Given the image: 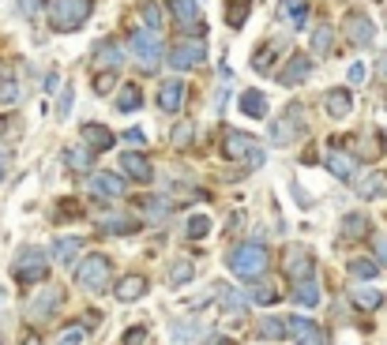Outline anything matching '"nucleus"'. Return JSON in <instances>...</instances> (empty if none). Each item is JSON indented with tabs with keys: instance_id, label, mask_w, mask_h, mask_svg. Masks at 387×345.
<instances>
[{
	"instance_id": "ddd939ff",
	"label": "nucleus",
	"mask_w": 387,
	"mask_h": 345,
	"mask_svg": "<svg viewBox=\"0 0 387 345\" xmlns=\"http://www.w3.org/2000/svg\"><path fill=\"white\" fill-rule=\"evenodd\" d=\"M121 172H124L128 180H136V184H151V180H154L151 158H147V154H136V150H124V154H121Z\"/></svg>"
},
{
	"instance_id": "393cba45",
	"label": "nucleus",
	"mask_w": 387,
	"mask_h": 345,
	"mask_svg": "<svg viewBox=\"0 0 387 345\" xmlns=\"http://www.w3.org/2000/svg\"><path fill=\"white\" fill-rule=\"evenodd\" d=\"M215 297L222 300V308L230 312V315L248 312V297H245V293H237V289H233V285H226V282H218V285H215Z\"/></svg>"
},
{
	"instance_id": "423d86ee",
	"label": "nucleus",
	"mask_w": 387,
	"mask_h": 345,
	"mask_svg": "<svg viewBox=\"0 0 387 345\" xmlns=\"http://www.w3.org/2000/svg\"><path fill=\"white\" fill-rule=\"evenodd\" d=\"M11 274H16V282L23 285H34V282H46V274H49V259H46V251H38L34 244L31 248H23L16 263H11Z\"/></svg>"
},
{
	"instance_id": "69168bd1",
	"label": "nucleus",
	"mask_w": 387,
	"mask_h": 345,
	"mask_svg": "<svg viewBox=\"0 0 387 345\" xmlns=\"http://www.w3.org/2000/svg\"><path fill=\"white\" fill-rule=\"evenodd\" d=\"M0 180H4V172H0Z\"/></svg>"
},
{
	"instance_id": "7c9ffc66",
	"label": "nucleus",
	"mask_w": 387,
	"mask_h": 345,
	"mask_svg": "<svg viewBox=\"0 0 387 345\" xmlns=\"http://www.w3.org/2000/svg\"><path fill=\"white\" fill-rule=\"evenodd\" d=\"M350 297H354V304H357L361 312H376L380 304H383V293H380V289H372V285H357Z\"/></svg>"
},
{
	"instance_id": "4be33fe9",
	"label": "nucleus",
	"mask_w": 387,
	"mask_h": 345,
	"mask_svg": "<svg viewBox=\"0 0 387 345\" xmlns=\"http://www.w3.org/2000/svg\"><path fill=\"white\" fill-rule=\"evenodd\" d=\"M79 248H83V241H79V236H57V241H53V248H49V256L57 259L60 267H72L75 256H79Z\"/></svg>"
},
{
	"instance_id": "473e14b6",
	"label": "nucleus",
	"mask_w": 387,
	"mask_h": 345,
	"mask_svg": "<svg viewBox=\"0 0 387 345\" xmlns=\"http://www.w3.org/2000/svg\"><path fill=\"white\" fill-rule=\"evenodd\" d=\"M139 19H143V26H147L151 34H162L166 11H162V4H139Z\"/></svg>"
},
{
	"instance_id": "dca6fc26",
	"label": "nucleus",
	"mask_w": 387,
	"mask_h": 345,
	"mask_svg": "<svg viewBox=\"0 0 387 345\" xmlns=\"http://www.w3.org/2000/svg\"><path fill=\"white\" fill-rule=\"evenodd\" d=\"M95 64L102 72H117L124 64V49H121V42L117 38H102V42L95 45Z\"/></svg>"
},
{
	"instance_id": "864d4df0",
	"label": "nucleus",
	"mask_w": 387,
	"mask_h": 345,
	"mask_svg": "<svg viewBox=\"0 0 387 345\" xmlns=\"http://www.w3.org/2000/svg\"><path fill=\"white\" fill-rule=\"evenodd\" d=\"M365 64H350V83H365Z\"/></svg>"
},
{
	"instance_id": "37998d69",
	"label": "nucleus",
	"mask_w": 387,
	"mask_h": 345,
	"mask_svg": "<svg viewBox=\"0 0 387 345\" xmlns=\"http://www.w3.org/2000/svg\"><path fill=\"white\" fill-rule=\"evenodd\" d=\"M192 139H196V128H192V124H177V128H173V136H169L173 150H184Z\"/></svg>"
},
{
	"instance_id": "6ab92c4d",
	"label": "nucleus",
	"mask_w": 387,
	"mask_h": 345,
	"mask_svg": "<svg viewBox=\"0 0 387 345\" xmlns=\"http://www.w3.org/2000/svg\"><path fill=\"white\" fill-rule=\"evenodd\" d=\"M90 192L102 195V199H121L128 192V184L117 177V172H95V177H90Z\"/></svg>"
},
{
	"instance_id": "13d9d810",
	"label": "nucleus",
	"mask_w": 387,
	"mask_h": 345,
	"mask_svg": "<svg viewBox=\"0 0 387 345\" xmlns=\"http://www.w3.org/2000/svg\"><path fill=\"white\" fill-rule=\"evenodd\" d=\"M23 345H42V338H38V334H26V338H23Z\"/></svg>"
},
{
	"instance_id": "e2e57ef3",
	"label": "nucleus",
	"mask_w": 387,
	"mask_h": 345,
	"mask_svg": "<svg viewBox=\"0 0 387 345\" xmlns=\"http://www.w3.org/2000/svg\"><path fill=\"white\" fill-rule=\"evenodd\" d=\"M4 128H8V121H4V116H0V136H4Z\"/></svg>"
},
{
	"instance_id": "ea45409f",
	"label": "nucleus",
	"mask_w": 387,
	"mask_h": 345,
	"mask_svg": "<svg viewBox=\"0 0 387 345\" xmlns=\"http://www.w3.org/2000/svg\"><path fill=\"white\" fill-rule=\"evenodd\" d=\"M83 218V207L75 203V199H64V203H57V210H53V221H75Z\"/></svg>"
},
{
	"instance_id": "0eeeda50",
	"label": "nucleus",
	"mask_w": 387,
	"mask_h": 345,
	"mask_svg": "<svg viewBox=\"0 0 387 345\" xmlns=\"http://www.w3.org/2000/svg\"><path fill=\"white\" fill-rule=\"evenodd\" d=\"M304 131H309V124H304V105H301V102H293L290 109L271 124V143H278V147H290V143H293V139H301Z\"/></svg>"
},
{
	"instance_id": "a211bd4d",
	"label": "nucleus",
	"mask_w": 387,
	"mask_h": 345,
	"mask_svg": "<svg viewBox=\"0 0 387 345\" xmlns=\"http://www.w3.org/2000/svg\"><path fill=\"white\" fill-rule=\"evenodd\" d=\"M147 289H151V282H147L143 274H124L121 282L113 285V293H117V300H121V304H132V300L147 297Z\"/></svg>"
},
{
	"instance_id": "72a5a7b5",
	"label": "nucleus",
	"mask_w": 387,
	"mask_h": 345,
	"mask_svg": "<svg viewBox=\"0 0 387 345\" xmlns=\"http://www.w3.org/2000/svg\"><path fill=\"white\" fill-rule=\"evenodd\" d=\"M139 105H143V90L136 83L121 87V94H117V109H121V113H136Z\"/></svg>"
},
{
	"instance_id": "a18cd8bd",
	"label": "nucleus",
	"mask_w": 387,
	"mask_h": 345,
	"mask_svg": "<svg viewBox=\"0 0 387 345\" xmlns=\"http://www.w3.org/2000/svg\"><path fill=\"white\" fill-rule=\"evenodd\" d=\"M0 102H4V105H19V102H23V94H19V83H11V79H4V83H0Z\"/></svg>"
},
{
	"instance_id": "680f3d73",
	"label": "nucleus",
	"mask_w": 387,
	"mask_h": 345,
	"mask_svg": "<svg viewBox=\"0 0 387 345\" xmlns=\"http://www.w3.org/2000/svg\"><path fill=\"white\" fill-rule=\"evenodd\" d=\"M8 162V147H0V165H4Z\"/></svg>"
},
{
	"instance_id": "4468645a",
	"label": "nucleus",
	"mask_w": 387,
	"mask_h": 345,
	"mask_svg": "<svg viewBox=\"0 0 387 345\" xmlns=\"http://www.w3.org/2000/svg\"><path fill=\"white\" fill-rule=\"evenodd\" d=\"M309 75H312V60H309V53H293V57L286 60V68L278 72V83H282V87H301Z\"/></svg>"
},
{
	"instance_id": "a878e982",
	"label": "nucleus",
	"mask_w": 387,
	"mask_h": 345,
	"mask_svg": "<svg viewBox=\"0 0 387 345\" xmlns=\"http://www.w3.org/2000/svg\"><path fill=\"white\" fill-rule=\"evenodd\" d=\"M237 105H241L245 116H256V121H263V116H267V98H263V90H245V94L237 98Z\"/></svg>"
},
{
	"instance_id": "f03ea898",
	"label": "nucleus",
	"mask_w": 387,
	"mask_h": 345,
	"mask_svg": "<svg viewBox=\"0 0 387 345\" xmlns=\"http://www.w3.org/2000/svg\"><path fill=\"white\" fill-rule=\"evenodd\" d=\"M75 285L83 289V293H90V297H102L105 289L113 285V263H110V256H87L83 263L75 267Z\"/></svg>"
},
{
	"instance_id": "9d476101",
	"label": "nucleus",
	"mask_w": 387,
	"mask_h": 345,
	"mask_svg": "<svg viewBox=\"0 0 387 345\" xmlns=\"http://www.w3.org/2000/svg\"><path fill=\"white\" fill-rule=\"evenodd\" d=\"M342 31H346V38H350L357 49H365V45H372V38H376V23H372L365 11H346Z\"/></svg>"
},
{
	"instance_id": "39448f33",
	"label": "nucleus",
	"mask_w": 387,
	"mask_h": 345,
	"mask_svg": "<svg viewBox=\"0 0 387 345\" xmlns=\"http://www.w3.org/2000/svg\"><path fill=\"white\" fill-rule=\"evenodd\" d=\"M222 158L226 162H248V165H263V150H260V143L245 136V131H226L222 136Z\"/></svg>"
},
{
	"instance_id": "9b49d317",
	"label": "nucleus",
	"mask_w": 387,
	"mask_h": 345,
	"mask_svg": "<svg viewBox=\"0 0 387 345\" xmlns=\"http://www.w3.org/2000/svg\"><path fill=\"white\" fill-rule=\"evenodd\" d=\"M60 300H64V293L57 285H42V293H38L31 304H26V319H34V323H46L53 312L60 308Z\"/></svg>"
},
{
	"instance_id": "1a4fd4ad",
	"label": "nucleus",
	"mask_w": 387,
	"mask_h": 345,
	"mask_svg": "<svg viewBox=\"0 0 387 345\" xmlns=\"http://www.w3.org/2000/svg\"><path fill=\"white\" fill-rule=\"evenodd\" d=\"M282 274H290V282H309L312 278V251L304 244H290L282 251Z\"/></svg>"
},
{
	"instance_id": "7ed1b4c3",
	"label": "nucleus",
	"mask_w": 387,
	"mask_h": 345,
	"mask_svg": "<svg viewBox=\"0 0 387 345\" xmlns=\"http://www.w3.org/2000/svg\"><path fill=\"white\" fill-rule=\"evenodd\" d=\"M90 11L95 0H49V26L57 34H72L90 19Z\"/></svg>"
},
{
	"instance_id": "c85d7f7f",
	"label": "nucleus",
	"mask_w": 387,
	"mask_h": 345,
	"mask_svg": "<svg viewBox=\"0 0 387 345\" xmlns=\"http://www.w3.org/2000/svg\"><path fill=\"white\" fill-rule=\"evenodd\" d=\"M293 304H301V308H316V304H319V282H316V278L293 285Z\"/></svg>"
},
{
	"instance_id": "8fccbe9b",
	"label": "nucleus",
	"mask_w": 387,
	"mask_h": 345,
	"mask_svg": "<svg viewBox=\"0 0 387 345\" xmlns=\"http://www.w3.org/2000/svg\"><path fill=\"white\" fill-rule=\"evenodd\" d=\"M245 19H248V8H245V4H237V8L226 11V23H230L233 31H237V26H245Z\"/></svg>"
},
{
	"instance_id": "3c124183",
	"label": "nucleus",
	"mask_w": 387,
	"mask_h": 345,
	"mask_svg": "<svg viewBox=\"0 0 387 345\" xmlns=\"http://www.w3.org/2000/svg\"><path fill=\"white\" fill-rule=\"evenodd\" d=\"M143 341H147V327H128L121 338V345H143Z\"/></svg>"
},
{
	"instance_id": "b1692460",
	"label": "nucleus",
	"mask_w": 387,
	"mask_h": 345,
	"mask_svg": "<svg viewBox=\"0 0 387 345\" xmlns=\"http://www.w3.org/2000/svg\"><path fill=\"white\" fill-rule=\"evenodd\" d=\"M83 143L98 154V150H110L113 143H117V136L105 124H83Z\"/></svg>"
},
{
	"instance_id": "cd10ccee",
	"label": "nucleus",
	"mask_w": 387,
	"mask_h": 345,
	"mask_svg": "<svg viewBox=\"0 0 387 345\" xmlns=\"http://www.w3.org/2000/svg\"><path fill=\"white\" fill-rule=\"evenodd\" d=\"M136 203V210H143L147 218H166L169 214V199L162 195H139V199H132Z\"/></svg>"
},
{
	"instance_id": "052dcab7",
	"label": "nucleus",
	"mask_w": 387,
	"mask_h": 345,
	"mask_svg": "<svg viewBox=\"0 0 387 345\" xmlns=\"http://www.w3.org/2000/svg\"><path fill=\"white\" fill-rule=\"evenodd\" d=\"M380 75L387 79V53H383V57H380Z\"/></svg>"
},
{
	"instance_id": "2eb2a0df",
	"label": "nucleus",
	"mask_w": 387,
	"mask_h": 345,
	"mask_svg": "<svg viewBox=\"0 0 387 345\" xmlns=\"http://www.w3.org/2000/svg\"><path fill=\"white\" fill-rule=\"evenodd\" d=\"M184 94H189V87H184L181 79H166V83H158V109L162 113H181Z\"/></svg>"
},
{
	"instance_id": "6e6552de",
	"label": "nucleus",
	"mask_w": 387,
	"mask_h": 345,
	"mask_svg": "<svg viewBox=\"0 0 387 345\" xmlns=\"http://www.w3.org/2000/svg\"><path fill=\"white\" fill-rule=\"evenodd\" d=\"M207 60V45H203V38H184V42H177L169 49V68H177V72H189V68H199V64Z\"/></svg>"
},
{
	"instance_id": "f3484780",
	"label": "nucleus",
	"mask_w": 387,
	"mask_h": 345,
	"mask_svg": "<svg viewBox=\"0 0 387 345\" xmlns=\"http://www.w3.org/2000/svg\"><path fill=\"white\" fill-rule=\"evenodd\" d=\"M282 49H286V38H267V42L252 53V68H256L260 75H267L271 72V64L282 57Z\"/></svg>"
},
{
	"instance_id": "603ef678",
	"label": "nucleus",
	"mask_w": 387,
	"mask_h": 345,
	"mask_svg": "<svg viewBox=\"0 0 387 345\" xmlns=\"http://www.w3.org/2000/svg\"><path fill=\"white\" fill-rule=\"evenodd\" d=\"M72 102H75L72 87H64V90H60V105H57V113H60V116H68V113H72Z\"/></svg>"
},
{
	"instance_id": "09e8293b",
	"label": "nucleus",
	"mask_w": 387,
	"mask_h": 345,
	"mask_svg": "<svg viewBox=\"0 0 387 345\" xmlns=\"http://www.w3.org/2000/svg\"><path fill=\"white\" fill-rule=\"evenodd\" d=\"M173 338H177V341H196V323L177 319V323H173Z\"/></svg>"
},
{
	"instance_id": "5701e85b",
	"label": "nucleus",
	"mask_w": 387,
	"mask_h": 345,
	"mask_svg": "<svg viewBox=\"0 0 387 345\" xmlns=\"http://www.w3.org/2000/svg\"><path fill=\"white\" fill-rule=\"evenodd\" d=\"M324 105H327V113H331V116H339V121H342V116H350V113H354V94H350L346 87H335V90H327Z\"/></svg>"
},
{
	"instance_id": "bf43d9fd",
	"label": "nucleus",
	"mask_w": 387,
	"mask_h": 345,
	"mask_svg": "<svg viewBox=\"0 0 387 345\" xmlns=\"http://www.w3.org/2000/svg\"><path fill=\"white\" fill-rule=\"evenodd\" d=\"M230 8H237V4H245V8H252V0H226Z\"/></svg>"
},
{
	"instance_id": "a19ab883",
	"label": "nucleus",
	"mask_w": 387,
	"mask_h": 345,
	"mask_svg": "<svg viewBox=\"0 0 387 345\" xmlns=\"http://www.w3.org/2000/svg\"><path fill=\"white\" fill-rule=\"evenodd\" d=\"M87 341V327L83 323H68L60 330V338H57V345H83Z\"/></svg>"
},
{
	"instance_id": "49530a36",
	"label": "nucleus",
	"mask_w": 387,
	"mask_h": 345,
	"mask_svg": "<svg viewBox=\"0 0 387 345\" xmlns=\"http://www.w3.org/2000/svg\"><path fill=\"white\" fill-rule=\"evenodd\" d=\"M117 87V72H95V94H110Z\"/></svg>"
},
{
	"instance_id": "5fc2aeb1",
	"label": "nucleus",
	"mask_w": 387,
	"mask_h": 345,
	"mask_svg": "<svg viewBox=\"0 0 387 345\" xmlns=\"http://www.w3.org/2000/svg\"><path fill=\"white\" fill-rule=\"evenodd\" d=\"M376 259L387 263V236H376Z\"/></svg>"
},
{
	"instance_id": "f8f14e48",
	"label": "nucleus",
	"mask_w": 387,
	"mask_h": 345,
	"mask_svg": "<svg viewBox=\"0 0 387 345\" xmlns=\"http://www.w3.org/2000/svg\"><path fill=\"white\" fill-rule=\"evenodd\" d=\"M286 323H290V338L297 341V345H331L327 330L316 327L312 319H304V315H290Z\"/></svg>"
},
{
	"instance_id": "f704fd0d",
	"label": "nucleus",
	"mask_w": 387,
	"mask_h": 345,
	"mask_svg": "<svg viewBox=\"0 0 387 345\" xmlns=\"http://www.w3.org/2000/svg\"><path fill=\"white\" fill-rule=\"evenodd\" d=\"M192 278H196V263H192V259H177V263L169 267V285H173V289H181L184 282H192Z\"/></svg>"
},
{
	"instance_id": "4c0bfd02",
	"label": "nucleus",
	"mask_w": 387,
	"mask_h": 345,
	"mask_svg": "<svg viewBox=\"0 0 387 345\" xmlns=\"http://www.w3.org/2000/svg\"><path fill=\"white\" fill-rule=\"evenodd\" d=\"M207 233H211V218L207 214H192L189 225H184V236H189V241H203Z\"/></svg>"
},
{
	"instance_id": "338daca9",
	"label": "nucleus",
	"mask_w": 387,
	"mask_h": 345,
	"mask_svg": "<svg viewBox=\"0 0 387 345\" xmlns=\"http://www.w3.org/2000/svg\"><path fill=\"white\" fill-rule=\"evenodd\" d=\"M0 83H4V75H0Z\"/></svg>"
},
{
	"instance_id": "c9c22d12",
	"label": "nucleus",
	"mask_w": 387,
	"mask_h": 345,
	"mask_svg": "<svg viewBox=\"0 0 387 345\" xmlns=\"http://www.w3.org/2000/svg\"><path fill=\"white\" fill-rule=\"evenodd\" d=\"M346 270H350L357 282H372V278L380 274V263L376 259H350V267H346Z\"/></svg>"
},
{
	"instance_id": "6e6d98bb",
	"label": "nucleus",
	"mask_w": 387,
	"mask_h": 345,
	"mask_svg": "<svg viewBox=\"0 0 387 345\" xmlns=\"http://www.w3.org/2000/svg\"><path fill=\"white\" fill-rule=\"evenodd\" d=\"M124 139L132 143V147H143V131H139V128H132V131H128V136H124Z\"/></svg>"
},
{
	"instance_id": "58836bf2",
	"label": "nucleus",
	"mask_w": 387,
	"mask_h": 345,
	"mask_svg": "<svg viewBox=\"0 0 387 345\" xmlns=\"http://www.w3.org/2000/svg\"><path fill=\"white\" fill-rule=\"evenodd\" d=\"M383 184H387V177H383V172H372V177H365L361 184H357V195L376 199V195H383Z\"/></svg>"
},
{
	"instance_id": "412c9836",
	"label": "nucleus",
	"mask_w": 387,
	"mask_h": 345,
	"mask_svg": "<svg viewBox=\"0 0 387 345\" xmlns=\"http://www.w3.org/2000/svg\"><path fill=\"white\" fill-rule=\"evenodd\" d=\"M339 233L346 236V241H365V236L372 233V221H369V214H346L342 221H339Z\"/></svg>"
},
{
	"instance_id": "c756f323",
	"label": "nucleus",
	"mask_w": 387,
	"mask_h": 345,
	"mask_svg": "<svg viewBox=\"0 0 387 345\" xmlns=\"http://www.w3.org/2000/svg\"><path fill=\"white\" fill-rule=\"evenodd\" d=\"M331 45H335V26H331V23H316V31H312V53H316V57H327Z\"/></svg>"
},
{
	"instance_id": "e433bc0d",
	"label": "nucleus",
	"mask_w": 387,
	"mask_h": 345,
	"mask_svg": "<svg viewBox=\"0 0 387 345\" xmlns=\"http://www.w3.org/2000/svg\"><path fill=\"white\" fill-rule=\"evenodd\" d=\"M282 11L293 19V26H309V0H282Z\"/></svg>"
},
{
	"instance_id": "0e129e2a",
	"label": "nucleus",
	"mask_w": 387,
	"mask_h": 345,
	"mask_svg": "<svg viewBox=\"0 0 387 345\" xmlns=\"http://www.w3.org/2000/svg\"><path fill=\"white\" fill-rule=\"evenodd\" d=\"M0 308H4V285H0Z\"/></svg>"
},
{
	"instance_id": "c03bdc74",
	"label": "nucleus",
	"mask_w": 387,
	"mask_h": 345,
	"mask_svg": "<svg viewBox=\"0 0 387 345\" xmlns=\"http://www.w3.org/2000/svg\"><path fill=\"white\" fill-rule=\"evenodd\" d=\"M139 229V221H132V218H110V221H102V233H136Z\"/></svg>"
},
{
	"instance_id": "774afa93",
	"label": "nucleus",
	"mask_w": 387,
	"mask_h": 345,
	"mask_svg": "<svg viewBox=\"0 0 387 345\" xmlns=\"http://www.w3.org/2000/svg\"><path fill=\"white\" fill-rule=\"evenodd\" d=\"M376 4H380V0H376Z\"/></svg>"
},
{
	"instance_id": "de8ad7c7",
	"label": "nucleus",
	"mask_w": 387,
	"mask_h": 345,
	"mask_svg": "<svg viewBox=\"0 0 387 345\" xmlns=\"http://www.w3.org/2000/svg\"><path fill=\"white\" fill-rule=\"evenodd\" d=\"M38 11H49V0H19V16H38Z\"/></svg>"
},
{
	"instance_id": "aec40b11",
	"label": "nucleus",
	"mask_w": 387,
	"mask_h": 345,
	"mask_svg": "<svg viewBox=\"0 0 387 345\" xmlns=\"http://www.w3.org/2000/svg\"><path fill=\"white\" fill-rule=\"evenodd\" d=\"M95 162H98V154L90 150L87 143H83V147H64V165H68L72 172H90Z\"/></svg>"
},
{
	"instance_id": "4d7b16f0",
	"label": "nucleus",
	"mask_w": 387,
	"mask_h": 345,
	"mask_svg": "<svg viewBox=\"0 0 387 345\" xmlns=\"http://www.w3.org/2000/svg\"><path fill=\"white\" fill-rule=\"evenodd\" d=\"M256 300H260V304H271V300H275V293H271V289H260Z\"/></svg>"
},
{
	"instance_id": "20e7f679",
	"label": "nucleus",
	"mask_w": 387,
	"mask_h": 345,
	"mask_svg": "<svg viewBox=\"0 0 387 345\" xmlns=\"http://www.w3.org/2000/svg\"><path fill=\"white\" fill-rule=\"evenodd\" d=\"M128 49H132V57H136V64H139L143 72H158V68H162V57H166L162 34H151V31H132Z\"/></svg>"
},
{
	"instance_id": "f257e3e1",
	"label": "nucleus",
	"mask_w": 387,
	"mask_h": 345,
	"mask_svg": "<svg viewBox=\"0 0 387 345\" xmlns=\"http://www.w3.org/2000/svg\"><path fill=\"white\" fill-rule=\"evenodd\" d=\"M226 263H230V270L241 278V282L260 285L267 267H271V251H267V244H260V241H245V244H237L230 251V259Z\"/></svg>"
},
{
	"instance_id": "79ce46f5",
	"label": "nucleus",
	"mask_w": 387,
	"mask_h": 345,
	"mask_svg": "<svg viewBox=\"0 0 387 345\" xmlns=\"http://www.w3.org/2000/svg\"><path fill=\"white\" fill-rule=\"evenodd\" d=\"M173 16L181 23H192L199 16V0H173Z\"/></svg>"
},
{
	"instance_id": "bb28decb",
	"label": "nucleus",
	"mask_w": 387,
	"mask_h": 345,
	"mask_svg": "<svg viewBox=\"0 0 387 345\" xmlns=\"http://www.w3.org/2000/svg\"><path fill=\"white\" fill-rule=\"evenodd\" d=\"M324 162H327V169L335 172L339 180H354L357 165H354V158H350V154H339V150H331V154L324 158Z\"/></svg>"
},
{
	"instance_id": "2f4dec72",
	"label": "nucleus",
	"mask_w": 387,
	"mask_h": 345,
	"mask_svg": "<svg viewBox=\"0 0 387 345\" xmlns=\"http://www.w3.org/2000/svg\"><path fill=\"white\" fill-rule=\"evenodd\" d=\"M260 338H267V341H282V338H290L286 330H290V323L286 319H278V315H267V319H260Z\"/></svg>"
}]
</instances>
